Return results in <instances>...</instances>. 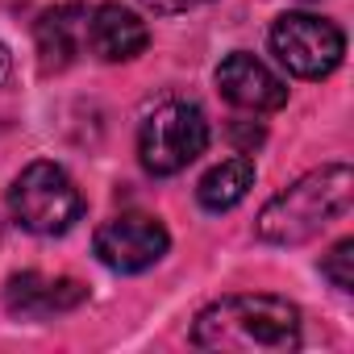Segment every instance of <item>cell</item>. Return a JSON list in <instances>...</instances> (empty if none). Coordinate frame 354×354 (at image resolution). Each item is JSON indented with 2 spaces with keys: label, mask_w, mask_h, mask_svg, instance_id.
Instances as JSON below:
<instances>
[{
  "label": "cell",
  "mask_w": 354,
  "mask_h": 354,
  "mask_svg": "<svg viewBox=\"0 0 354 354\" xmlns=\"http://www.w3.org/2000/svg\"><path fill=\"white\" fill-rule=\"evenodd\" d=\"M146 9H154V13H188V9H201V5H209V0H142Z\"/></svg>",
  "instance_id": "cell-13"
},
{
  "label": "cell",
  "mask_w": 354,
  "mask_h": 354,
  "mask_svg": "<svg viewBox=\"0 0 354 354\" xmlns=\"http://www.w3.org/2000/svg\"><path fill=\"white\" fill-rule=\"evenodd\" d=\"M217 88L234 109L246 113H275L288 104V84L254 55L234 50L221 67H217Z\"/></svg>",
  "instance_id": "cell-7"
},
{
  "label": "cell",
  "mask_w": 354,
  "mask_h": 354,
  "mask_svg": "<svg viewBox=\"0 0 354 354\" xmlns=\"http://www.w3.org/2000/svg\"><path fill=\"white\" fill-rule=\"evenodd\" d=\"M84 296L88 292L75 279H50L38 271H26V275L9 279V288H5V304L17 317H55V313L84 304Z\"/></svg>",
  "instance_id": "cell-9"
},
{
  "label": "cell",
  "mask_w": 354,
  "mask_h": 354,
  "mask_svg": "<svg viewBox=\"0 0 354 354\" xmlns=\"http://www.w3.org/2000/svg\"><path fill=\"white\" fill-rule=\"evenodd\" d=\"M271 50L275 59L300 75V80H325L337 71L346 55V34L317 13H283L271 26Z\"/></svg>",
  "instance_id": "cell-5"
},
{
  "label": "cell",
  "mask_w": 354,
  "mask_h": 354,
  "mask_svg": "<svg viewBox=\"0 0 354 354\" xmlns=\"http://www.w3.org/2000/svg\"><path fill=\"white\" fill-rule=\"evenodd\" d=\"M150 34H146V21L125 9V5H100L96 13H88V46L96 59L104 63H129L146 50Z\"/></svg>",
  "instance_id": "cell-8"
},
{
  "label": "cell",
  "mask_w": 354,
  "mask_h": 354,
  "mask_svg": "<svg viewBox=\"0 0 354 354\" xmlns=\"http://www.w3.org/2000/svg\"><path fill=\"white\" fill-rule=\"evenodd\" d=\"M209 146V121L188 100L158 104L138 129V158L150 175H175L196 162Z\"/></svg>",
  "instance_id": "cell-4"
},
{
  "label": "cell",
  "mask_w": 354,
  "mask_h": 354,
  "mask_svg": "<svg viewBox=\"0 0 354 354\" xmlns=\"http://www.w3.org/2000/svg\"><path fill=\"white\" fill-rule=\"evenodd\" d=\"M171 238L162 230L158 217H146V213H121L113 221H104L92 238V250L96 259L109 267V271H121V275H133V271H146L154 267L162 254H167Z\"/></svg>",
  "instance_id": "cell-6"
},
{
  "label": "cell",
  "mask_w": 354,
  "mask_h": 354,
  "mask_svg": "<svg viewBox=\"0 0 354 354\" xmlns=\"http://www.w3.org/2000/svg\"><path fill=\"white\" fill-rule=\"evenodd\" d=\"M350 201H354V175L346 162L308 171L304 180L267 201V209L259 213V238L275 246H300L321 230H329L337 217H346Z\"/></svg>",
  "instance_id": "cell-2"
},
{
  "label": "cell",
  "mask_w": 354,
  "mask_h": 354,
  "mask_svg": "<svg viewBox=\"0 0 354 354\" xmlns=\"http://www.w3.org/2000/svg\"><path fill=\"white\" fill-rule=\"evenodd\" d=\"M250 188H254V158L238 154V158L217 162V167L205 175L201 188H196V196H201V205H205L209 213H230L234 205L246 201Z\"/></svg>",
  "instance_id": "cell-11"
},
{
  "label": "cell",
  "mask_w": 354,
  "mask_h": 354,
  "mask_svg": "<svg viewBox=\"0 0 354 354\" xmlns=\"http://www.w3.org/2000/svg\"><path fill=\"white\" fill-rule=\"evenodd\" d=\"M9 209L21 230L38 238H55L80 221L84 196L59 162H30L9 188Z\"/></svg>",
  "instance_id": "cell-3"
},
{
  "label": "cell",
  "mask_w": 354,
  "mask_h": 354,
  "mask_svg": "<svg viewBox=\"0 0 354 354\" xmlns=\"http://www.w3.org/2000/svg\"><path fill=\"white\" fill-rule=\"evenodd\" d=\"M192 342L201 350L283 354L300 346V308L283 296H263V292L221 296L196 317Z\"/></svg>",
  "instance_id": "cell-1"
},
{
  "label": "cell",
  "mask_w": 354,
  "mask_h": 354,
  "mask_svg": "<svg viewBox=\"0 0 354 354\" xmlns=\"http://www.w3.org/2000/svg\"><path fill=\"white\" fill-rule=\"evenodd\" d=\"M9 71H13V63H9V50H5V46H0V84H5V80H9Z\"/></svg>",
  "instance_id": "cell-14"
},
{
  "label": "cell",
  "mask_w": 354,
  "mask_h": 354,
  "mask_svg": "<svg viewBox=\"0 0 354 354\" xmlns=\"http://www.w3.org/2000/svg\"><path fill=\"white\" fill-rule=\"evenodd\" d=\"M38 55H42V67H67L84 46H88V9L80 5H59L50 13H42L38 21Z\"/></svg>",
  "instance_id": "cell-10"
},
{
  "label": "cell",
  "mask_w": 354,
  "mask_h": 354,
  "mask_svg": "<svg viewBox=\"0 0 354 354\" xmlns=\"http://www.w3.org/2000/svg\"><path fill=\"white\" fill-rule=\"evenodd\" d=\"M321 271H325V279H329L337 292H354V238H342V242L325 254Z\"/></svg>",
  "instance_id": "cell-12"
}]
</instances>
